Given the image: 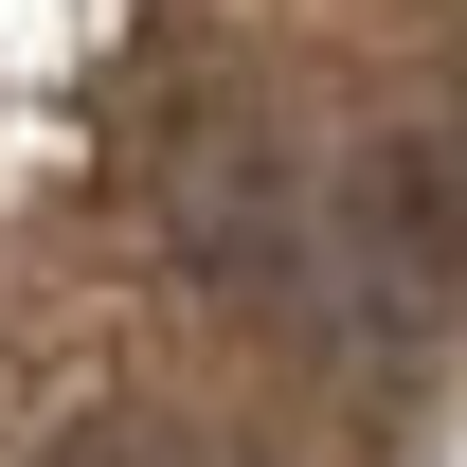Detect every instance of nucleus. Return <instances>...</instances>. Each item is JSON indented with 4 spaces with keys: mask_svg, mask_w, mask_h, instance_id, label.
Instances as JSON below:
<instances>
[{
    "mask_svg": "<svg viewBox=\"0 0 467 467\" xmlns=\"http://www.w3.org/2000/svg\"><path fill=\"white\" fill-rule=\"evenodd\" d=\"M467 413V0H0V467H431Z\"/></svg>",
    "mask_w": 467,
    "mask_h": 467,
    "instance_id": "f257e3e1",
    "label": "nucleus"
}]
</instances>
